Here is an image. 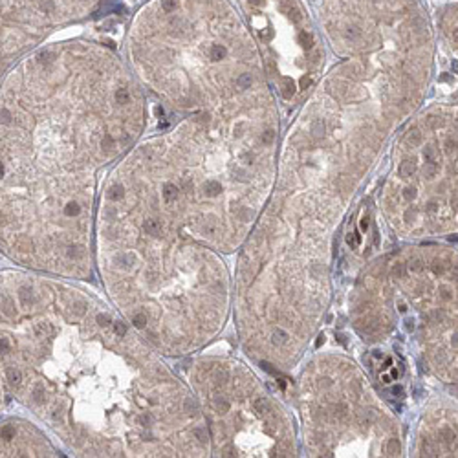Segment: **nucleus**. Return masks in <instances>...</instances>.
<instances>
[{
  "label": "nucleus",
  "mask_w": 458,
  "mask_h": 458,
  "mask_svg": "<svg viewBox=\"0 0 458 458\" xmlns=\"http://www.w3.org/2000/svg\"><path fill=\"white\" fill-rule=\"evenodd\" d=\"M147 98L110 45L68 39L0 80V255L17 268L90 276L98 174L147 127Z\"/></svg>",
  "instance_id": "nucleus-1"
},
{
  "label": "nucleus",
  "mask_w": 458,
  "mask_h": 458,
  "mask_svg": "<svg viewBox=\"0 0 458 458\" xmlns=\"http://www.w3.org/2000/svg\"><path fill=\"white\" fill-rule=\"evenodd\" d=\"M0 379L13 403L87 456H173L197 445L169 370L127 323L47 277L0 268Z\"/></svg>",
  "instance_id": "nucleus-2"
},
{
  "label": "nucleus",
  "mask_w": 458,
  "mask_h": 458,
  "mask_svg": "<svg viewBox=\"0 0 458 458\" xmlns=\"http://www.w3.org/2000/svg\"><path fill=\"white\" fill-rule=\"evenodd\" d=\"M131 72L162 110L195 114L235 103L259 66L257 41L233 0H143L125 33Z\"/></svg>",
  "instance_id": "nucleus-3"
},
{
  "label": "nucleus",
  "mask_w": 458,
  "mask_h": 458,
  "mask_svg": "<svg viewBox=\"0 0 458 458\" xmlns=\"http://www.w3.org/2000/svg\"><path fill=\"white\" fill-rule=\"evenodd\" d=\"M120 0H0V80L52 35L106 13Z\"/></svg>",
  "instance_id": "nucleus-4"
},
{
  "label": "nucleus",
  "mask_w": 458,
  "mask_h": 458,
  "mask_svg": "<svg viewBox=\"0 0 458 458\" xmlns=\"http://www.w3.org/2000/svg\"><path fill=\"white\" fill-rule=\"evenodd\" d=\"M63 456L47 435L30 420L15 414H0V458Z\"/></svg>",
  "instance_id": "nucleus-5"
},
{
  "label": "nucleus",
  "mask_w": 458,
  "mask_h": 458,
  "mask_svg": "<svg viewBox=\"0 0 458 458\" xmlns=\"http://www.w3.org/2000/svg\"><path fill=\"white\" fill-rule=\"evenodd\" d=\"M211 405H213V409H215L218 414H225V412L229 411V407H232V403H229L224 396L216 394L215 391H213V396H211Z\"/></svg>",
  "instance_id": "nucleus-6"
},
{
  "label": "nucleus",
  "mask_w": 458,
  "mask_h": 458,
  "mask_svg": "<svg viewBox=\"0 0 458 458\" xmlns=\"http://www.w3.org/2000/svg\"><path fill=\"white\" fill-rule=\"evenodd\" d=\"M213 381H215V387L225 386L227 381H229V372H227V369L216 367V369L213 370Z\"/></svg>",
  "instance_id": "nucleus-7"
},
{
  "label": "nucleus",
  "mask_w": 458,
  "mask_h": 458,
  "mask_svg": "<svg viewBox=\"0 0 458 458\" xmlns=\"http://www.w3.org/2000/svg\"><path fill=\"white\" fill-rule=\"evenodd\" d=\"M255 411L259 412V414H272L274 412V407H272V403H270V400L268 398H259L257 402H255Z\"/></svg>",
  "instance_id": "nucleus-8"
},
{
  "label": "nucleus",
  "mask_w": 458,
  "mask_h": 458,
  "mask_svg": "<svg viewBox=\"0 0 458 458\" xmlns=\"http://www.w3.org/2000/svg\"><path fill=\"white\" fill-rule=\"evenodd\" d=\"M440 438H442L449 447H453V445H454V442H456V433H454V429H453V428L445 426V428H442V429H440Z\"/></svg>",
  "instance_id": "nucleus-9"
},
{
  "label": "nucleus",
  "mask_w": 458,
  "mask_h": 458,
  "mask_svg": "<svg viewBox=\"0 0 458 458\" xmlns=\"http://www.w3.org/2000/svg\"><path fill=\"white\" fill-rule=\"evenodd\" d=\"M12 407V402L4 391V386H3V379H0V414H4L8 409Z\"/></svg>",
  "instance_id": "nucleus-10"
},
{
  "label": "nucleus",
  "mask_w": 458,
  "mask_h": 458,
  "mask_svg": "<svg viewBox=\"0 0 458 458\" xmlns=\"http://www.w3.org/2000/svg\"><path fill=\"white\" fill-rule=\"evenodd\" d=\"M386 453H387V456H398V454L402 453V445H400V440H396V438H391V440L387 442V445H386Z\"/></svg>",
  "instance_id": "nucleus-11"
},
{
  "label": "nucleus",
  "mask_w": 458,
  "mask_h": 458,
  "mask_svg": "<svg viewBox=\"0 0 458 458\" xmlns=\"http://www.w3.org/2000/svg\"><path fill=\"white\" fill-rule=\"evenodd\" d=\"M402 197L407 200V202H414L418 199V189L414 185H405L402 189Z\"/></svg>",
  "instance_id": "nucleus-12"
},
{
  "label": "nucleus",
  "mask_w": 458,
  "mask_h": 458,
  "mask_svg": "<svg viewBox=\"0 0 458 458\" xmlns=\"http://www.w3.org/2000/svg\"><path fill=\"white\" fill-rule=\"evenodd\" d=\"M332 414H334V418H335V420H345V418L349 416V407H347L345 403H339V405H335V407H334Z\"/></svg>",
  "instance_id": "nucleus-13"
},
{
  "label": "nucleus",
  "mask_w": 458,
  "mask_h": 458,
  "mask_svg": "<svg viewBox=\"0 0 458 458\" xmlns=\"http://www.w3.org/2000/svg\"><path fill=\"white\" fill-rule=\"evenodd\" d=\"M272 341H274V345H277V347L286 345V343H288V334L284 330H276Z\"/></svg>",
  "instance_id": "nucleus-14"
},
{
  "label": "nucleus",
  "mask_w": 458,
  "mask_h": 458,
  "mask_svg": "<svg viewBox=\"0 0 458 458\" xmlns=\"http://www.w3.org/2000/svg\"><path fill=\"white\" fill-rule=\"evenodd\" d=\"M409 268L412 270V272H422L424 268H426V262L420 259V257H412L411 260H409Z\"/></svg>",
  "instance_id": "nucleus-15"
},
{
  "label": "nucleus",
  "mask_w": 458,
  "mask_h": 458,
  "mask_svg": "<svg viewBox=\"0 0 458 458\" xmlns=\"http://www.w3.org/2000/svg\"><path fill=\"white\" fill-rule=\"evenodd\" d=\"M347 244H349L352 250L360 248V244H361V235H360L358 232H351V233L347 235Z\"/></svg>",
  "instance_id": "nucleus-16"
},
{
  "label": "nucleus",
  "mask_w": 458,
  "mask_h": 458,
  "mask_svg": "<svg viewBox=\"0 0 458 458\" xmlns=\"http://www.w3.org/2000/svg\"><path fill=\"white\" fill-rule=\"evenodd\" d=\"M310 274H312V277L321 279V277L325 276V266H323L321 262H314V264L310 266Z\"/></svg>",
  "instance_id": "nucleus-17"
},
{
  "label": "nucleus",
  "mask_w": 458,
  "mask_h": 458,
  "mask_svg": "<svg viewBox=\"0 0 458 458\" xmlns=\"http://www.w3.org/2000/svg\"><path fill=\"white\" fill-rule=\"evenodd\" d=\"M418 211H420V208L418 206H409L407 209H405V213H403V218H405V222H414L416 220V216H418Z\"/></svg>",
  "instance_id": "nucleus-18"
},
{
  "label": "nucleus",
  "mask_w": 458,
  "mask_h": 458,
  "mask_svg": "<svg viewBox=\"0 0 458 458\" xmlns=\"http://www.w3.org/2000/svg\"><path fill=\"white\" fill-rule=\"evenodd\" d=\"M422 454L424 456H437V449L428 440H424L422 442Z\"/></svg>",
  "instance_id": "nucleus-19"
},
{
  "label": "nucleus",
  "mask_w": 458,
  "mask_h": 458,
  "mask_svg": "<svg viewBox=\"0 0 458 458\" xmlns=\"http://www.w3.org/2000/svg\"><path fill=\"white\" fill-rule=\"evenodd\" d=\"M394 277H405V264H396L393 268Z\"/></svg>",
  "instance_id": "nucleus-20"
},
{
  "label": "nucleus",
  "mask_w": 458,
  "mask_h": 458,
  "mask_svg": "<svg viewBox=\"0 0 458 458\" xmlns=\"http://www.w3.org/2000/svg\"><path fill=\"white\" fill-rule=\"evenodd\" d=\"M440 297H442L444 301H451V299H453V292H451V288L442 286V288H440Z\"/></svg>",
  "instance_id": "nucleus-21"
},
{
  "label": "nucleus",
  "mask_w": 458,
  "mask_h": 458,
  "mask_svg": "<svg viewBox=\"0 0 458 458\" xmlns=\"http://www.w3.org/2000/svg\"><path fill=\"white\" fill-rule=\"evenodd\" d=\"M292 454V445L288 442H284L281 447H279V456H290Z\"/></svg>",
  "instance_id": "nucleus-22"
},
{
  "label": "nucleus",
  "mask_w": 458,
  "mask_h": 458,
  "mask_svg": "<svg viewBox=\"0 0 458 458\" xmlns=\"http://www.w3.org/2000/svg\"><path fill=\"white\" fill-rule=\"evenodd\" d=\"M360 227H361V232H369V227H370V216H369V215H365V216L361 218Z\"/></svg>",
  "instance_id": "nucleus-23"
},
{
  "label": "nucleus",
  "mask_w": 458,
  "mask_h": 458,
  "mask_svg": "<svg viewBox=\"0 0 458 458\" xmlns=\"http://www.w3.org/2000/svg\"><path fill=\"white\" fill-rule=\"evenodd\" d=\"M266 433H268V435H276V431H277V428H276V422H274V420H270V422H266Z\"/></svg>",
  "instance_id": "nucleus-24"
},
{
  "label": "nucleus",
  "mask_w": 458,
  "mask_h": 458,
  "mask_svg": "<svg viewBox=\"0 0 458 458\" xmlns=\"http://www.w3.org/2000/svg\"><path fill=\"white\" fill-rule=\"evenodd\" d=\"M433 270H435V274H444V262L442 260H435L433 262Z\"/></svg>",
  "instance_id": "nucleus-25"
},
{
  "label": "nucleus",
  "mask_w": 458,
  "mask_h": 458,
  "mask_svg": "<svg viewBox=\"0 0 458 458\" xmlns=\"http://www.w3.org/2000/svg\"><path fill=\"white\" fill-rule=\"evenodd\" d=\"M389 393H391L393 396H396V398H402L405 391H403V387H402V386H394V387H393Z\"/></svg>",
  "instance_id": "nucleus-26"
},
{
  "label": "nucleus",
  "mask_w": 458,
  "mask_h": 458,
  "mask_svg": "<svg viewBox=\"0 0 458 458\" xmlns=\"http://www.w3.org/2000/svg\"><path fill=\"white\" fill-rule=\"evenodd\" d=\"M260 367L266 370V372H268V374H274V376H277V370L270 365V363H260Z\"/></svg>",
  "instance_id": "nucleus-27"
},
{
  "label": "nucleus",
  "mask_w": 458,
  "mask_h": 458,
  "mask_svg": "<svg viewBox=\"0 0 458 458\" xmlns=\"http://www.w3.org/2000/svg\"><path fill=\"white\" fill-rule=\"evenodd\" d=\"M319 386H321L323 389H328V387H332V379H330V377H323Z\"/></svg>",
  "instance_id": "nucleus-28"
},
{
  "label": "nucleus",
  "mask_w": 458,
  "mask_h": 458,
  "mask_svg": "<svg viewBox=\"0 0 458 458\" xmlns=\"http://www.w3.org/2000/svg\"><path fill=\"white\" fill-rule=\"evenodd\" d=\"M414 328H416L414 319H405V330H407V332H412Z\"/></svg>",
  "instance_id": "nucleus-29"
},
{
  "label": "nucleus",
  "mask_w": 458,
  "mask_h": 458,
  "mask_svg": "<svg viewBox=\"0 0 458 458\" xmlns=\"http://www.w3.org/2000/svg\"><path fill=\"white\" fill-rule=\"evenodd\" d=\"M325 339H327V337H325V334H321V335L318 337V341H316V347H318V349H319V347L323 345V343H325Z\"/></svg>",
  "instance_id": "nucleus-30"
},
{
  "label": "nucleus",
  "mask_w": 458,
  "mask_h": 458,
  "mask_svg": "<svg viewBox=\"0 0 458 458\" xmlns=\"http://www.w3.org/2000/svg\"><path fill=\"white\" fill-rule=\"evenodd\" d=\"M372 358H374V360H384V352H381V351H374V352H372Z\"/></svg>",
  "instance_id": "nucleus-31"
},
{
  "label": "nucleus",
  "mask_w": 458,
  "mask_h": 458,
  "mask_svg": "<svg viewBox=\"0 0 458 458\" xmlns=\"http://www.w3.org/2000/svg\"><path fill=\"white\" fill-rule=\"evenodd\" d=\"M224 456H235V449H233V447H227V449L224 451Z\"/></svg>",
  "instance_id": "nucleus-32"
},
{
  "label": "nucleus",
  "mask_w": 458,
  "mask_h": 458,
  "mask_svg": "<svg viewBox=\"0 0 458 458\" xmlns=\"http://www.w3.org/2000/svg\"><path fill=\"white\" fill-rule=\"evenodd\" d=\"M391 377H393V379H398V377H400V370H398L396 367L391 369Z\"/></svg>",
  "instance_id": "nucleus-33"
},
{
  "label": "nucleus",
  "mask_w": 458,
  "mask_h": 458,
  "mask_svg": "<svg viewBox=\"0 0 458 458\" xmlns=\"http://www.w3.org/2000/svg\"><path fill=\"white\" fill-rule=\"evenodd\" d=\"M391 376L389 374H384V376H381V381H384V384H391Z\"/></svg>",
  "instance_id": "nucleus-34"
},
{
  "label": "nucleus",
  "mask_w": 458,
  "mask_h": 458,
  "mask_svg": "<svg viewBox=\"0 0 458 458\" xmlns=\"http://www.w3.org/2000/svg\"><path fill=\"white\" fill-rule=\"evenodd\" d=\"M398 310H400L402 314H405V312H407V304H405V302H400V304H398Z\"/></svg>",
  "instance_id": "nucleus-35"
},
{
  "label": "nucleus",
  "mask_w": 458,
  "mask_h": 458,
  "mask_svg": "<svg viewBox=\"0 0 458 458\" xmlns=\"http://www.w3.org/2000/svg\"><path fill=\"white\" fill-rule=\"evenodd\" d=\"M277 386L284 391V389H286V381H284V379H277Z\"/></svg>",
  "instance_id": "nucleus-36"
},
{
  "label": "nucleus",
  "mask_w": 458,
  "mask_h": 458,
  "mask_svg": "<svg viewBox=\"0 0 458 458\" xmlns=\"http://www.w3.org/2000/svg\"><path fill=\"white\" fill-rule=\"evenodd\" d=\"M374 244H376V246L379 244V235H377V232H376V229H374Z\"/></svg>",
  "instance_id": "nucleus-37"
},
{
  "label": "nucleus",
  "mask_w": 458,
  "mask_h": 458,
  "mask_svg": "<svg viewBox=\"0 0 458 458\" xmlns=\"http://www.w3.org/2000/svg\"><path fill=\"white\" fill-rule=\"evenodd\" d=\"M391 365H393V360H391V358H387V360H386V367H384V369H387V367H391Z\"/></svg>",
  "instance_id": "nucleus-38"
},
{
  "label": "nucleus",
  "mask_w": 458,
  "mask_h": 458,
  "mask_svg": "<svg viewBox=\"0 0 458 458\" xmlns=\"http://www.w3.org/2000/svg\"><path fill=\"white\" fill-rule=\"evenodd\" d=\"M0 259H3V255H0Z\"/></svg>",
  "instance_id": "nucleus-39"
}]
</instances>
